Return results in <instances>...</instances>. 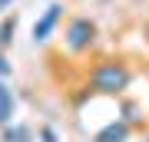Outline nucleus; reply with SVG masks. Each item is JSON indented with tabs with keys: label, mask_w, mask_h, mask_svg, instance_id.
<instances>
[{
	"label": "nucleus",
	"mask_w": 149,
	"mask_h": 142,
	"mask_svg": "<svg viewBox=\"0 0 149 142\" xmlns=\"http://www.w3.org/2000/svg\"><path fill=\"white\" fill-rule=\"evenodd\" d=\"M129 83H133V73L123 63H116V60L100 63L90 73V89L100 93V96H119L123 89H129Z\"/></svg>",
	"instance_id": "obj_1"
},
{
	"label": "nucleus",
	"mask_w": 149,
	"mask_h": 142,
	"mask_svg": "<svg viewBox=\"0 0 149 142\" xmlns=\"http://www.w3.org/2000/svg\"><path fill=\"white\" fill-rule=\"evenodd\" d=\"M66 46H70V53H86L96 43V23L90 20V17H73L70 20V26H66Z\"/></svg>",
	"instance_id": "obj_2"
},
{
	"label": "nucleus",
	"mask_w": 149,
	"mask_h": 142,
	"mask_svg": "<svg viewBox=\"0 0 149 142\" xmlns=\"http://www.w3.org/2000/svg\"><path fill=\"white\" fill-rule=\"evenodd\" d=\"M63 20V3H50L47 10H43V17L37 23H33V40L43 43V40H50V33L56 30V23Z\"/></svg>",
	"instance_id": "obj_3"
},
{
	"label": "nucleus",
	"mask_w": 149,
	"mask_h": 142,
	"mask_svg": "<svg viewBox=\"0 0 149 142\" xmlns=\"http://www.w3.org/2000/svg\"><path fill=\"white\" fill-rule=\"evenodd\" d=\"M13 116H17V96H13V89H10V83L0 79V129L10 126Z\"/></svg>",
	"instance_id": "obj_4"
},
{
	"label": "nucleus",
	"mask_w": 149,
	"mask_h": 142,
	"mask_svg": "<svg viewBox=\"0 0 149 142\" xmlns=\"http://www.w3.org/2000/svg\"><path fill=\"white\" fill-rule=\"evenodd\" d=\"M96 142H129V122H109V126H103L100 132H96Z\"/></svg>",
	"instance_id": "obj_5"
},
{
	"label": "nucleus",
	"mask_w": 149,
	"mask_h": 142,
	"mask_svg": "<svg viewBox=\"0 0 149 142\" xmlns=\"http://www.w3.org/2000/svg\"><path fill=\"white\" fill-rule=\"evenodd\" d=\"M3 142H30V126H20V122H10L3 129Z\"/></svg>",
	"instance_id": "obj_6"
},
{
	"label": "nucleus",
	"mask_w": 149,
	"mask_h": 142,
	"mask_svg": "<svg viewBox=\"0 0 149 142\" xmlns=\"http://www.w3.org/2000/svg\"><path fill=\"white\" fill-rule=\"evenodd\" d=\"M13 33H17V17H7V20L0 23V50L13 43Z\"/></svg>",
	"instance_id": "obj_7"
},
{
	"label": "nucleus",
	"mask_w": 149,
	"mask_h": 142,
	"mask_svg": "<svg viewBox=\"0 0 149 142\" xmlns=\"http://www.w3.org/2000/svg\"><path fill=\"white\" fill-rule=\"evenodd\" d=\"M7 76H10V63H7L3 50H0V79H7Z\"/></svg>",
	"instance_id": "obj_8"
},
{
	"label": "nucleus",
	"mask_w": 149,
	"mask_h": 142,
	"mask_svg": "<svg viewBox=\"0 0 149 142\" xmlns=\"http://www.w3.org/2000/svg\"><path fill=\"white\" fill-rule=\"evenodd\" d=\"M40 139H43V142H56V132L50 129V126H43V129H40Z\"/></svg>",
	"instance_id": "obj_9"
},
{
	"label": "nucleus",
	"mask_w": 149,
	"mask_h": 142,
	"mask_svg": "<svg viewBox=\"0 0 149 142\" xmlns=\"http://www.w3.org/2000/svg\"><path fill=\"white\" fill-rule=\"evenodd\" d=\"M13 3V0H0V10H7V7H10Z\"/></svg>",
	"instance_id": "obj_10"
}]
</instances>
